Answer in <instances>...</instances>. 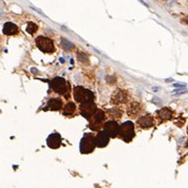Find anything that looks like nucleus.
Returning <instances> with one entry per match:
<instances>
[{
	"mask_svg": "<svg viewBox=\"0 0 188 188\" xmlns=\"http://www.w3.org/2000/svg\"><path fill=\"white\" fill-rule=\"evenodd\" d=\"M50 86L55 93H57L58 95H61L62 97H65L67 100H69L71 87H70V83H68L65 78L55 77L52 82L50 83Z\"/></svg>",
	"mask_w": 188,
	"mask_h": 188,
	"instance_id": "nucleus-1",
	"label": "nucleus"
},
{
	"mask_svg": "<svg viewBox=\"0 0 188 188\" xmlns=\"http://www.w3.org/2000/svg\"><path fill=\"white\" fill-rule=\"evenodd\" d=\"M73 96H74V99L79 104L86 103V101H94L95 99V95L92 91H90L84 87H80V86H77V87L74 88Z\"/></svg>",
	"mask_w": 188,
	"mask_h": 188,
	"instance_id": "nucleus-2",
	"label": "nucleus"
},
{
	"mask_svg": "<svg viewBox=\"0 0 188 188\" xmlns=\"http://www.w3.org/2000/svg\"><path fill=\"white\" fill-rule=\"evenodd\" d=\"M118 136L125 143H130L135 136L134 124L132 121H125V123H123L119 126Z\"/></svg>",
	"mask_w": 188,
	"mask_h": 188,
	"instance_id": "nucleus-3",
	"label": "nucleus"
},
{
	"mask_svg": "<svg viewBox=\"0 0 188 188\" xmlns=\"http://www.w3.org/2000/svg\"><path fill=\"white\" fill-rule=\"evenodd\" d=\"M95 136L92 133H86L83 139L80 140L79 144V151L83 154H89L92 153L95 149Z\"/></svg>",
	"mask_w": 188,
	"mask_h": 188,
	"instance_id": "nucleus-4",
	"label": "nucleus"
},
{
	"mask_svg": "<svg viewBox=\"0 0 188 188\" xmlns=\"http://www.w3.org/2000/svg\"><path fill=\"white\" fill-rule=\"evenodd\" d=\"M106 118V113L104 111L101 109H96L95 113L89 120V128L93 131H100V129L104 127Z\"/></svg>",
	"mask_w": 188,
	"mask_h": 188,
	"instance_id": "nucleus-5",
	"label": "nucleus"
},
{
	"mask_svg": "<svg viewBox=\"0 0 188 188\" xmlns=\"http://www.w3.org/2000/svg\"><path fill=\"white\" fill-rule=\"evenodd\" d=\"M35 42H36V47L43 53L52 54L55 52V47L52 39L45 36H38L35 40Z\"/></svg>",
	"mask_w": 188,
	"mask_h": 188,
	"instance_id": "nucleus-6",
	"label": "nucleus"
},
{
	"mask_svg": "<svg viewBox=\"0 0 188 188\" xmlns=\"http://www.w3.org/2000/svg\"><path fill=\"white\" fill-rule=\"evenodd\" d=\"M97 107L94 104V101H86V103L80 104L79 106V113L82 114L86 119L90 120V118L93 116L95 113Z\"/></svg>",
	"mask_w": 188,
	"mask_h": 188,
	"instance_id": "nucleus-7",
	"label": "nucleus"
},
{
	"mask_svg": "<svg viewBox=\"0 0 188 188\" xmlns=\"http://www.w3.org/2000/svg\"><path fill=\"white\" fill-rule=\"evenodd\" d=\"M129 100V94L127 91L117 89L115 90L113 94L111 95V104L113 105H121V104H126Z\"/></svg>",
	"mask_w": 188,
	"mask_h": 188,
	"instance_id": "nucleus-8",
	"label": "nucleus"
},
{
	"mask_svg": "<svg viewBox=\"0 0 188 188\" xmlns=\"http://www.w3.org/2000/svg\"><path fill=\"white\" fill-rule=\"evenodd\" d=\"M104 130L109 134L110 138H116L118 136V130H119V125L116 123L115 120H109V121H106L104 124Z\"/></svg>",
	"mask_w": 188,
	"mask_h": 188,
	"instance_id": "nucleus-9",
	"label": "nucleus"
},
{
	"mask_svg": "<svg viewBox=\"0 0 188 188\" xmlns=\"http://www.w3.org/2000/svg\"><path fill=\"white\" fill-rule=\"evenodd\" d=\"M136 123H138V126L141 129H145V130L150 129L155 125L153 116L150 115V114H146V115L141 116V117H139Z\"/></svg>",
	"mask_w": 188,
	"mask_h": 188,
	"instance_id": "nucleus-10",
	"label": "nucleus"
},
{
	"mask_svg": "<svg viewBox=\"0 0 188 188\" xmlns=\"http://www.w3.org/2000/svg\"><path fill=\"white\" fill-rule=\"evenodd\" d=\"M142 112H143V106L139 101H132L127 107V114L130 117L135 118L136 116H139Z\"/></svg>",
	"mask_w": 188,
	"mask_h": 188,
	"instance_id": "nucleus-11",
	"label": "nucleus"
},
{
	"mask_svg": "<svg viewBox=\"0 0 188 188\" xmlns=\"http://www.w3.org/2000/svg\"><path fill=\"white\" fill-rule=\"evenodd\" d=\"M61 142H62V139H61V136H60V134L57 133V132H55V133H52L48 136L47 145L51 149H58L59 147L61 146Z\"/></svg>",
	"mask_w": 188,
	"mask_h": 188,
	"instance_id": "nucleus-12",
	"label": "nucleus"
},
{
	"mask_svg": "<svg viewBox=\"0 0 188 188\" xmlns=\"http://www.w3.org/2000/svg\"><path fill=\"white\" fill-rule=\"evenodd\" d=\"M109 141H110V136L105 130L98 131V133L95 136V145H96V147H98V148H104V147H106L109 144Z\"/></svg>",
	"mask_w": 188,
	"mask_h": 188,
	"instance_id": "nucleus-13",
	"label": "nucleus"
},
{
	"mask_svg": "<svg viewBox=\"0 0 188 188\" xmlns=\"http://www.w3.org/2000/svg\"><path fill=\"white\" fill-rule=\"evenodd\" d=\"M64 107V103L60 98H50L48 100V104L45 106L44 110H51V111H60Z\"/></svg>",
	"mask_w": 188,
	"mask_h": 188,
	"instance_id": "nucleus-14",
	"label": "nucleus"
},
{
	"mask_svg": "<svg viewBox=\"0 0 188 188\" xmlns=\"http://www.w3.org/2000/svg\"><path fill=\"white\" fill-rule=\"evenodd\" d=\"M156 116L160 119L161 123H164L166 120H169L173 116V112L170 108H162L156 111Z\"/></svg>",
	"mask_w": 188,
	"mask_h": 188,
	"instance_id": "nucleus-15",
	"label": "nucleus"
},
{
	"mask_svg": "<svg viewBox=\"0 0 188 188\" xmlns=\"http://www.w3.org/2000/svg\"><path fill=\"white\" fill-rule=\"evenodd\" d=\"M77 113V109L73 101H68L64 107H62V114L67 117H74Z\"/></svg>",
	"mask_w": 188,
	"mask_h": 188,
	"instance_id": "nucleus-16",
	"label": "nucleus"
},
{
	"mask_svg": "<svg viewBox=\"0 0 188 188\" xmlns=\"http://www.w3.org/2000/svg\"><path fill=\"white\" fill-rule=\"evenodd\" d=\"M19 33V29L16 24L12 22H7L3 25V34L8 35V36H14Z\"/></svg>",
	"mask_w": 188,
	"mask_h": 188,
	"instance_id": "nucleus-17",
	"label": "nucleus"
},
{
	"mask_svg": "<svg viewBox=\"0 0 188 188\" xmlns=\"http://www.w3.org/2000/svg\"><path fill=\"white\" fill-rule=\"evenodd\" d=\"M107 115L112 120H117L120 119L123 116V110L119 107H114V108H110L107 110Z\"/></svg>",
	"mask_w": 188,
	"mask_h": 188,
	"instance_id": "nucleus-18",
	"label": "nucleus"
},
{
	"mask_svg": "<svg viewBox=\"0 0 188 188\" xmlns=\"http://www.w3.org/2000/svg\"><path fill=\"white\" fill-rule=\"evenodd\" d=\"M37 30H38V27H37L36 23H34V22H29L28 23V25H27V32L29 34L34 35L35 33L37 32Z\"/></svg>",
	"mask_w": 188,
	"mask_h": 188,
	"instance_id": "nucleus-19",
	"label": "nucleus"
},
{
	"mask_svg": "<svg viewBox=\"0 0 188 188\" xmlns=\"http://www.w3.org/2000/svg\"><path fill=\"white\" fill-rule=\"evenodd\" d=\"M61 45H62V48L65 50H67V51H69V50L74 48V45L71 43V42H69L68 40H66V39H61Z\"/></svg>",
	"mask_w": 188,
	"mask_h": 188,
	"instance_id": "nucleus-20",
	"label": "nucleus"
},
{
	"mask_svg": "<svg viewBox=\"0 0 188 188\" xmlns=\"http://www.w3.org/2000/svg\"><path fill=\"white\" fill-rule=\"evenodd\" d=\"M77 57H78V59L80 60V61H83V62H88L89 61V60H88V56L86 54L82 53V52H79L77 54Z\"/></svg>",
	"mask_w": 188,
	"mask_h": 188,
	"instance_id": "nucleus-21",
	"label": "nucleus"
},
{
	"mask_svg": "<svg viewBox=\"0 0 188 188\" xmlns=\"http://www.w3.org/2000/svg\"><path fill=\"white\" fill-rule=\"evenodd\" d=\"M174 87H179V88H185L186 85L185 84H173Z\"/></svg>",
	"mask_w": 188,
	"mask_h": 188,
	"instance_id": "nucleus-22",
	"label": "nucleus"
},
{
	"mask_svg": "<svg viewBox=\"0 0 188 188\" xmlns=\"http://www.w3.org/2000/svg\"><path fill=\"white\" fill-rule=\"evenodd\" d=\"M182 21H183V22H185L186 24H188V16H187V17H185L184 19H183V20H182Z\"/></svg>",
	"mask_w": 188,
	"mask_h": 188,
	"instance_id": "nucleus-23",
	"label": "nucleus"
},
{
	"mask_svg": "<svg viewBox=\"0 0 188 188\" xmlns=\"http://www.w3.org/2000/svg\"><path fill=\"white\" fill-rule=\"evenodd\" d=\"M186 147H187V148H188V141L186 142Z\"/></svg>",
	"mask_w": 188,
	"mask_h": 188,
	"instance_id": "nucleus-24",
	"label": "nucleus"
},
{
	"mask_svg": "<svg viewBox=\"0 0 188 188\" xmlns=\"http://www.w3.org/2000/svg\"><path fill=\"white\" fill-rule=\"evenodd\" d=\"M187 133H188V128H187Z\"/></svg>",
	"mask_w": 188,
	"mask_h": 188,
	"instance_id": "nucleus-25",
	"label": "nucleus"
}]
</instances>
